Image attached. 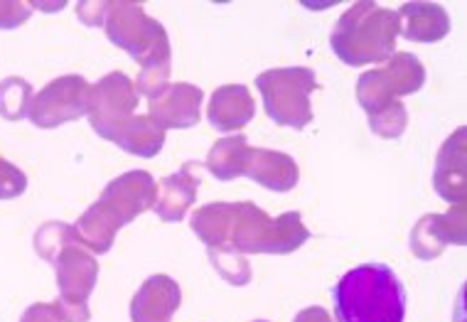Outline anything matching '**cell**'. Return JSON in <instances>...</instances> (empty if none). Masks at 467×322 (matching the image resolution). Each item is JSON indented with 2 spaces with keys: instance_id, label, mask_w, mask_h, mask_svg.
<instances>
[{
  "instance_id": "cell-1",
  "label": "cell",
  "mask_w": 467,
  "mask_h": 322,
  "mask_svg": "<svg viewBox=\"0 0 467 322\" xmlns=\"http://www.w3.org/2000/svg\"><path fill=\"white\" fill-rule=\"evenodd\" d=\"M192 232L207 249H232L236 254L285 256L310 239L300 212L268 217L254 202H212L192 214Z\"/></svg>"
},
{
  "instance_id": "cell-2",
  "label": "cell",
  "mask_w": 467,
  "mask_h": 322,
  "mask_svg": "<svg viewBox=\"0 0 467 322\" xmlns=\"http://www.w3.org/2000/svg\"><path fill=\"white\" fill-rule=\"evenodd\" d=\"M158 185L150 172L130 170L111 180L97 204L81 214L74 226L79 242L94 254H109L119 229L130 224L143 212L153 210Z\"/></svg>"
},
{
  "instance_id": "cell-3",
  "label": "cell",
  "mask_w": 467,
  "mask_h": 322,
  "mask_svg": "<svg viewBox=\"0 0 467 322\" xmlns=\"http://www.w3.org/2000/svg\"><path fill=\"white\" fill-rule=\"evenodd\" d=\"M337 322H403L409 296L387 264H362L332 288Z\"/></svg>"
},
{
  "instance_id": "cell-4",
  "label": "cell",
  "mask_w": 467,
  "mask_h": 322,
  "mask_svg": "<svg viewBox=\"0 0 467 322\" xmlns=\"http://www.w3.org/2000/svg\"><path fill=\"white\" fill-rule=\"evenodd\" d=\"M399 27V13L362 0L342 13L330 35V47L347 67L389 62L396 55Z\"/></svg>"
},
{
  "instance_id": "cell-5",
  "label": "cell",
  "mask_w": 467,
  "mask_h": 322,
  "mask_svg": "<svg viewBox=\"0 0 467 322\" xmlns=\"http://www.w3.org/2000/svg\"><path fill=\"white\" fill-rule=\"evenodd\" d=\"M104 30L109 40L129 52L140 67L172 62L168 30L148 16L140 3H109Z\"/></svg>"
},
{
  "instance_id": "cell-6",
  "label": "cell",
  "mask_w": 467,
  "mask_h": 322,
  "mask_svg": "<svg viewBox=\"0 0 467 322\" xmlns=\"http://www.w3.org/2000/svg\"><path fill=\"white\" fill-rule=\"evenodd\" d=\"M256 87L264 99L266 116L275 126L303 130L313 121L310 94L317 89L313 69L307 67H281L258 74Z\"/></svg>"
},
{
  "instance_id": "cell-7",
  "label": "cell",
  "mask_w": 467,
  "mask_h": 322,
  "mask_svg": "<svg viewBox=\"0 0 467 322\" xmlns=\"http://www.w3.org/2000/svg\"><path fill=\"white\" fill-rule=\"evenodd\" d=\"M59 300L55 303L62 322H89V296L97 288L99 264L81 244H69L55 261Z\"/></svg>"
},
{
  "instance_id": "cell-8",
  "label": "cell",
  "mask_w": 467,
  "mask_h": 322,
  "mask_svg": "<svg viewBox=\"0 0 467 322\" xmlns=\"http://www.w3.org/2000/svg\"><path fill=\"white\" fill-rule=\"evenodd\" d=\"M91 84L79 74H67L49 81L40 94L30 101V121L37 129H57L69 121H77L89 111Z\"/></svg>"
},
{
  "instance_id": "cell-9",
  "label": "cell",
  "mask_w": 467,
  "mask_h": 322,
  "mask_svg": "<svg viewBox=\"0 0 467 322\" xmlns=\"http://www.w3.org/2000/svg\"><path fill=\"white\" fill-rule=\"evenodd\" d=\"M136 84L126 77L123 72H113L109 77L91 87L89 94V116L91 129L97 130L99 136L106 138L113 129H119L133 116L138 106Z\"/></svg>"
},
{
  "instance_id": "cell-10",
  "label": "cell",
  "mask_w": 467,
  "mask_h": 322,
  "mask_svg": "<svg viewBox=\"0 0 467 322\" xmlns=\"http://www.w3.org/2000/svg\"><path fill=\"white\" fill-rule=\"evenodd\" d=\"M467 244V207L452 204L445 214H426L411 232V251L420 261H433L448 246H465Z\"/></svg>"
},
{
  "instance_id": "cell-11",
  "label": "cell",
  "mask_w": 467,
  "mask_h": 322,
  "mask_svg": "<svg viewBox=\"0 0 467 322\" xmlns=\"http://www.w3.org/2000/svg\"><path fill=\"white\" fill-rule=\"evenodd\" d=\"M202 99H204V91L200 87L190 84V81L168 84L158 97L148 99L150 101L148 104V116L162 130L194 129L202 119Z\"/></svg>"
},
{
  "instance_id": "cell-12",
  "label": "cell",
  "mask_w": 467,
  "mask_h": 322,
  "mask_svg": "<svg viewBox=\"0 0 467 322\" xmlns=\"http://www.w3.org/2000/svg\"><path fill=\"white\" fill-rule=\"evenodd\" d=\"M433 187L445 202L462 204L467 194L465 129H458L441 148L433 170Z\"/></svg>"
},
{
  "instance_id": "cell-13",
  "label": "cell",
  "mask_w": 467,
  "mask_h": 322,
  "mask_svg": "<svg viewBox=\"0 0 467 322\" xmlns=\"http://www.w3.org/2000/svg\"><path fill=\"white\" fill-rule=\"evenodd\" d=\"M182 303V290L170 275L155 274L138 288L130 300L133 322H170Z\"/></svg>"
},
{
  "instance_id": "cell-14",
  "label": "cell",
  "mask_w": 467,
  "mask_h": 322,
  "mask_svg": "<svg viewBox=\"0 0 467 322\" xmlns=\"http://www.w3.org/2000/svg\"><path fill=\"white\" fill-rule=\"evenodd\" d=\"M256 116V104L251 97L249 87L244 84H224L212 94V101L207 106V119L212 129L219 133H234L249 126Z\"/></svg>"
},
{
  "instance_id": "cell-15",
  "label": "cell",
  "mask_w": 467,
  "mask_h": 322,
  "mask_svg": "<svg viewBox=\"0 0 467 322\" xmlns=\"http://www.w3.org/2000/svg\"><path fill=\"white\" fill-rule=\"evenodd\" d=\"M244 175L254 180L256 185L271 190V192H290L298 185L300 170L298 162L290 155L266 151V148H251Z\"/></svg>"
},
{
  "instance_id": "cell-16",
  "label": "cell",
  "mask_w": 467,
  "mask_h": 322,
  "mask_svg": "<svg viewBox=\"0 0 467 322\" xmlns=\"http://www.w3.org/2000/svg\"><path fill=\"white\" fill-rule=\"evenodd\" d=\"M192 168L194 162H187V165H182L180 172L162 178L161 185H158L153 210L155 214H158L162 222H168V224L182 222L187 210H190L194 204V200H197L200 178H194Z\"/></svg>"
},
{
  "instance_id": "cell-17",
  "label": "cell",
  "mask_w": 467,
  "mask_h": 322,
  "mask_svg": "<svg viewBox=\"0 0 467 322\" xmlns=\"http://www.w3.org/2000/svg\"><path fill=\"white\" fill-rule=\"evenodd\" d=\"M399 35L409 42L433 45L451 33V16L438 3H406L399 10Z\"/></svg>"
},
{
  "instance_id": "cell-18",
  "label": "cell",
  "mask_w": 467,
  "mask_h": 322,
  "mask_svg": "<svg viewBox=\"0 0 467 322\" xmlns=\"http://www.w3.org/2000/svg\"><path fill=\"white\" fill-rule=\"evenodd\" d=\"M106 140L116 143L121 151L138 158H155L165 145V130L158 123L150 121V116H130L129 121L113 129Z\"/></svg>"
},
{
  "instance_id": "cell-19",
  "label": "cell",
  "mask_w": 467,
  "mask_h": 322,
  "mask_svg": "<svg viewBox=\"0 0 467 322\" xmlns=\"http://www.w3.org/2000/svg\"><path fill=\"white\" fill-rule=\"evenodd\" d=\"M251 145L246 136H229L222 138L212 145V151L207 153V162L204 168L210 170L212 175L219 182H232V180L242 178L246 162H249Z\"/></svg>"
},
{
  "instance_id": "cell-20",
  "label": "cell",
  "mask_w": 467,
  "mask_h": 322,
  "mask_svg": "<svg viewBox=\"0 0 467 322\" xmlns=\"http://www.w3.org/2000/svg\"><path fill=\"white\" fill-rule=\"evenodd\" d=\"M384 69H387L399 99L411 97V94L423 89V84H426V67L411 52H396Z\"/></svg>"
},
{
  "instance_id": "cell-21",
  "label": "cell",
  "mask_w": 467,
  "mask_h": 322,
  "mask_svg": "<svg viewBox=\"0 0 467 322\" xmlns=\"http://www.w3.org/2000/svg\"><path fill=\"white\" fill-rule=\"evenodd\" d=\"M357 101L367 111V116L399 101L387 69H371V72H364L359 77V81H357Z\"/></svg>"
},
{
  "instance_id": "cell-22",
  "label": "cell",
  "mask_w": 467,
  "mask_h": 322,
  "mask_svg": "<svg viewBox=\"0 0 467 322\" xmlns=\"http://www.w3.org/2000/svg\"><path fill=\"white\" fill-rule=\"evenodd\" d=\"M33 97V87L20 77L0 81V116H5L8 121H20L30 111Z\"/></svg>"
},
{
  "instance_id": "cell-23",
  "label": "cell",
  "mask_w": 467,
  "mask_h": 322,
  "mask_svg": "<svg viewBox=\"0 0 467 322\" xmlns=\"http://www.w3.org/2000/svg\"><path fill=\"white\" fill-rule=\"evenodd\" d=\"M69 244H81L77 232L72 226H67L65 222H49L47 226H42L40 232L35 234V251L40 254L45 261L55 264L57 256L69 246Z\"/></svg>"
},
{
  "instance_id": "cell-24",
  "label": "cell",
  "mask_w": 467,
  "mask_h": 322,
  "mask_svg": "<svg viewBox=\"0 0 467 322\" xmlns=\"http://www.w3.org/2000/svg\"><path fill=\"white\" fill-rule=\"evenodd\" d=\"M367 119H369L371 133H377L379 138H389V140L401 138L406 133V126H409V111L401 101H394L391 106L371 113Z\"/></svg>"
},
{
  "instance_id": "cell-25",
  "label": "cell",
  "mask_w": 467,
  "mask_h": 322,
  "mask_svg": "<svg viewBox=\"0 0 467 322\" xmlns=\"http://www.w3.org/2000/svg\"><path fill=\"white\" fill-rule=\"evenodd\" d=\"M212 266L217 268V274L232 286H246L251 281L249 261L244 254H236L232 249H210Z\"/></svg>"
},
{
  "instance_id": "cell-26",
  "label": "cell",
  "mask_w": 467,
  "mask_h": 322,
  "mask_svg": "<svg viewBox=\"0 0 467 322\" xmlns=\"http://www.w3.org/2000/svg\"><path fill=\"white\" fill-rule=\"evenodd\" d=\"M170 69H172V62H161V65L140 67V74L136 79V91L143 94V97L153 99L158 97L165 87L170 84Z\"/></svg>"
},
{
  "instance_id": "cell-27",
  "label": "cell",
  "mask_w": 467,
  "mask_h": 322,
  "mask_svg": "<svg viewBox=\"0 0 467 322\" xmlns=\"http://www.w3.org/2000/svg\"><path fill=\"white\" fill-rule=\"evenodd\" d=\"M25 190H27V178L23 170L0 158V200H13Z\"/></svg>"
},
{
  "instance_id": "cell-28",
  "label": "cell",
  "mask_w": 467,
  "mask_h": 322,
  "mask_svg": "<svg viewBox=\"0 0 467 322\" xmlns=\"http://www.w3.org/2000/svg\"><path fill=\"white\" fill-rule=\"evenodd\" d=\"M30 16H33V8L25 3H0V30H13Z\"/></svg>"
},
{
  "instance_id": "cell-29",
  "label": "cell",
  "mask_w": 467,
  "mask_h": 322,
  "mask_svg": "<svg viewBox=\"0 0 467 322\" xmlns=\"http://www.w3.org/2000/svg\"><path fill=\"white\" fill-rule=\"evenodd\" d=\"M106 13H109V3H79L77 5V16L87 27H99L104 25Z\"/></svg>"
},
{
  "instance_id": "cell-30",
  "label": "cell",
  "mask_w": 467,
  "mask_h": 322,
  "mask_svg": "<svg viewBox=\"0 0 467 322\" xmlns=\"http://www.w3.org/2000/svg\"><path fill=\"white\" fill-rule=\"evenodd\" d=\"M20 322H62L59 313H57L55 306H47V303H35L25 310L23 320Z\"/></svg>"
},
{
  "instance_id": "cell-31",
  "label": "cell",
  "mask_w": 467,
  "mask_h": 322,
  "mask_svg": "<svg viewBox=\"0 0 467 322\" xmlns=\"http://www.w3.org/2000/svg\"><path fill=\"white\" fill-rule=\"evenodd\" d=\"M293 322H332V317L325 307H306V310H300L296 315Z\"/></svg>"
},
{
  "instance_id": "cell-32",
  "label": "cell",
  "mask_w": 467,
  "mask_h": 322,
  "mask_svg": "<svg viewBox=\"0 0 467 322\" xmlns=\"http://www.w3.org/2000/svg\"><path fill=\"white\" fill-rule=\"evenodd\" d=\"M254 322H268V320H254Z\"/></svg>"
}]
</instances>
